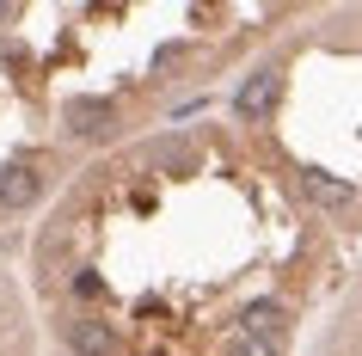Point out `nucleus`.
Segmentation results:
<instances>
[{"label":"nucleus","instance_id":"nucleus-8","mask_svg":"<svg viewBox=\"0 0 362 356\" xmlns=\"http://www.w3.org/2000/svg\"><path fill=\"white\" fill-rule=\"evenodd\" d=\"M228 356H276V344H258V338H233Z\"/></svg>","mask_w":362,"mask_h":356},{"label":"nucleus","instance_id":"nucleus-3","mask_svg":"<svg viewBox=\"0 0 362 356\" xmlns=\"http://www.w3.org/2000/svg\"><path fill=\"white\" fill-rule=\"evenodd\" d=\"M111 123H117V98H74L68 105V135H80V142L111 135Z\"/></svg>","mask_w":362,"mask_h":356},{"label":"nucleus","instance_id":"nucleus-4","mask_svg":"<svg viewBox=\"0 0 362 356\" xmlns=\"http://www.w3.org/2000/svg\"><path fill=\"white\" fill-rule=\"evenodd\" d=\"M276 93H283V74H276V68H258V74L233 93V111L240 117H264L270 105H276Z\"/></svg>","mask_w":362,"mask_h":356},{"label":"nucleus","instance_id":"nucleus-6","mask_svg":"<svg viewBox=\"0 0 362 356\" xmlns=\"http://www.w3.org/2000/svg\"><path fill=\"white\" fill-rule=\"evenodd\" d=\"M301 190H307L320 209H344L350 197H356V185H350V178H332V172H320V166L301 172Z\"/></svg>","mask_w":362,"mask_h":356},{"label":"nucleus","instance_id":"nucleus-10","mask_svg":"<svg viewBox=\"0 0 362 356\" xmlns=\"http://www.w3.org/2000/svg\"><path fill=\"white\" fill-rule=\"evenodd\" d=\"M6 19H13V6H6V0H0V25H6Z\"/></svg>","mask_w":362,"mask_h":356},{"label":"nucleus","instance_id":"nucleus-7","mask_svg":"<svg viewBox=\"0 0 362 356\" xmlns=\"http://www.w3.org/2000/svg\"><path fill=\"white\" fill-rule=\"evenodd\" d=\"M160 166H172V172H185V166H191V148H185V142H178V135H172V142H160Z\"/></svg>","mask_w":362,"mask_h":356},{"label":"nucleus","instance_id":"nucleus-2","mask_svg":"<svg viewBox=\"0 0 362 356\" xmlns=\"http://www.w3.org/2000/svg\"><path fill=\"white\" fill-rule=\"evenodd\" d=\"M43 190V172L37 160H13V166H0V209L13 215V209H31Z\"/></svg>","mask_w":362,"mask_h":356},{"label":"nucleus","instance_id":"nucleus-9","mask_svg":"<svg viewBox=\"0 0 362 356\" xmlns=\"http://www.w3.org/2000/svg\"><path fill=\"white\" fill-rule=\"evenodd\" d=\"M74 295H86V301H98V295H105V282H98L93 270H80V277H74Z\"/></svg>","mask_w":362,"mask_h":356},{"label":"nucleus","instance_id":"nucleus-1","mask_svg":"<svg viewBox=\"0 0 362 356\" xmlns=\"http://www.w3.org/2000/svg\"><path fill=\"white\" fill-rule=\"evenodd\" d=\"M68 350L74 356H123V338H117L111 319L80 314V319H68Z\"/></svg>","mask_w":362,"mask_h":356},{"label":"nucleus","instance_id":"nucleus-5","mask_svg":"<svg viewBox=\"0 0 362 356\" xmlns=\"http://www.w3.org/2000/svg\"><path fill=\"white\" fill-rule=\"evenodd\" d=\"M283 332H288V307H283V301H252V307H246V332H240V338L276 344Z\"/></svg>","mask_w":362,"mask_h":356}]
</instances>
